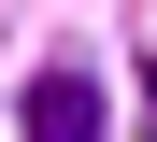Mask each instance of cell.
<instances>
[{
  "label": "cell",
  "mask_w": 157,
  "mask_h": 142,
  "mask_svg": "<svg viewBox=\"0 0 157 142\" xmlns=\"http://www.w3.org/2000/svg\"><path fill=\"white\" fill-rule=\"evenodd\" d=\"M14 128H29V142H100V85L86 71H43L29 100H14Z\"/></svg>",
  "instance_id": "cell-1"
}]
</instances>
